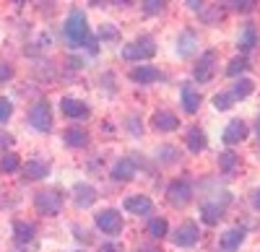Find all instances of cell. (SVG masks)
<instances>
[{"label": "cell", "mask_w": 260, "mask_h": 252, "mask_svg": "<svg viewBox=\"0 0 260 252\" xmlns=\"http://www.w3.org/2000/svg\"><path fill=\"white\" fill-rule=\"evenodd\" d=\"M47 172H50V166L45 164V161H26L24 164V177L26 179H45L47 177Z\"/></svg>", "instance_id": "22"}, {"label": "cell", "mask_w": 260, "mask_h": 252, "mask_svg": "<svg viewBox=\"0 0 260 252\" xmlns=\"http://www.w3.org/2000/svg\"><path fill=\"white\" fill-rule=\"evenodd\" d=\"M242 242H245V229L234 226V229H226V232L221 234L219 247H221V252H234V249H240Z\"/></svg>", "instance_id": "13"}, {"label": "cell", "mask_w": 260, "mask_h": 252, "mask_svg": "<svg viewBox=\"0 0 260 252\" xmlns=\"http://www.w3.org/2000/svg\"><path fill=\"white\" fill-rule=\"evenodd\" d=\"M167 200L175 205V208H185V205L192 200V185H190L187 179L169 182V187H167Z\"/></svg>", "instance_id": "5"}, {"label": "cell", "mask_w": 260, "mask_h": 252, "mask_svg": "<svg viewBox=\"0 0 260 252\" xmlns=\"http://www.w3.org/2000/svg\"><path fill=\"white\" fill-rule=\"evenodd\" d=\"M250 135V128H247V122L245 120H232L226 128H224V133H221V140L226 143V146H237V143H242L245 138Z\"/></svg>", "instance_id": "9"}, {"label": "cell", "mask_w": 260, "mask_h": 252, "mask_svg": "<svg viewBox=\"0 0 260 252\" xmlns=\"http://www.w3.org/2000/svg\"><path fill=\"white\" fill-rule=\"evenodd\" d=\"M159 156H161L164 161H172V159H175L177 154H175V149H172V146H164V149L159 151Z\"/></svg>", "instance_id": "37"}, {"label": "cell", "mask_w": 260, "mask_h": 252, "mask_svg": "<svg viewBox=\"0 0 260 252\" xmlns=\"http://www.w3.org/2000/svg\"><path fill=\"white\" fill-rule=\"evenodd\" d=\"M96 226L102 229L104 234H110V237H117L122 229H125V219L122 213H117L115 208H107V211L96 213Z\"/></svg>", "instance_id": "6"}, {"label": "cell", "mask_w": 260, "mask_h": 252, "mask_svg": "<svg viewBox=\"0 0 260 252\" xmlns=\"http://www.w3.org/2000/svg\"><path fill=\"white\" fill-rule=\"evenodd\" d=\"M89 37H91V31H89V21H86L83 11H71L68 18H65V39L73 47H81L89 42Z\"/></svg>", "instance_id": "1"}, {"label": "cell", "mask_w": 260, "mask_h": 252, "mask_svg": "<svg viewBox=\"0 0 260 252\" xmlns=\"http://www.w3.org/2000/svg\"><path fill=\"white\" fill-rule=\"evenodd\" d=\"M224 6H229V8H234V11H242V13H247V11H252L255 8V0H242V3H224Z\"/></svg>", "instance_id": "33"}, {"label": "cell", "mask_w": 260, "mask_h": 252, "mask_svg": "<svg viewBox=\"0 0 260 252\" xmlns=\"http://www.w3.org/2000/svg\"><path fill=\"white\" fill-rule=\"evenodd\" d=\"M102 252H120L115 244H107V247H102Z\"/></svg>", "instance_id": "40"}, {"label": "cell", "mask_w": 260, "mask_h": 252, "mask_svg": "<svg viewBox=\"0 0 260 252\" xmlns=\"http://www.w3.org/2000/svg\"><path fill=\"white\" fill-rule=\"evenodd\" d=\"M252 91H255V83H252L250 78H240V81H237L234 86H232V91H229V94H232V99H234V101H237V99L242 101V99H247Z\"/></svg>", "instance_id": "24"}, {"label": "cell", "mask_w": 260, "mask_h": 252, "mask_svg": "<svg viewBox=\"0 0 260 252\" xmlns=\"http://www.w3.org/2000/svg\"><path fill=\"white\" fill-rule=\"evenodd\" d=\"M190 11H203V3H195V0H187V3H185Z\"/></svg>", "instance_id": "38"}, {"label": "cell", "mask_w": 260, "mask_h": 252, "mask_svg": "<svg viewBox=\"0 0 260 252\" xmlns=\"http://www.w3.org/2000/svg\"><path fill=\"white\" fill-rule=\"evenodd\" d=\"M143 252H161V249H156V247H148V244H146V247H143Z\"/></svg>", "instance_id": "41"}, {"label": "cell", "mask_w": 260, "mask_h": 252, "mask_svg": "<svg viewBox=\"0 0 260 252\" xmlns=\"http://www.w3.org/2000/svg\"><path fill=\"white\" fill-rule=\"evenodd\" d=\"M247 70V57L245 55H240V57H234L229 65H226V76H232V78H237V76H242Z\"/></svg>", "instance_id": "29"}, {"label": "cell", "mask_w": 260, "mask_h": 252, "mask_svg": "<svg viewBox=\"0 0 260 252\" xmlns=\"http://www.w3.org/2000/svg\"><path fill=\"white\" fill-rule=\"evenodd\" d=\"M146 234H148L151 239H161V237H167V221H164V219H151L148 226H146Z\"/></svg>", "instance_id": "27"}, {"label": "cell", "mask_w": 260, "mask_h": 252, "mask_svg": "<svg viewBox=\"0 0 260 252\" xmlns=\"http://www.w3.org/2000/svg\"><path fill=\"white\" fill-rule=\"evenodd\" d=\"M73 200H76V205H81V208L94 205V200H96L94 185H89V182H76V185H73Z\"/></svg>", "instance_id": "12"}, {"label": "cell", "mask_w": 260, "mask_h": 252, "mask_svg": "<svg viewBox=\"0 0 260 252\" xmlns=\"http://www.w3.org/2000/svg\"><path fill=\"white\" fill-rule=\"evenodd\" d=\"M136 172H138V166H136L133 159H120V161H115V166H112V179L127 182V179L136 177Z\"/></svg>", "instance_id": "16"}, {"label": "cell", "mask_w": 260, "mask_h": 252, "mask_svg": "<svg viewBox=\"0 0 260 252\" xmlns=\"http://www.w3.org/2000/svg\"><path fill=\"white\" fill-rule=\"evenodd\" d=\"M195 47H198V37H195L190 29H185V31L177 37V47H175L177 55H180V57H190Z\"/></svg>", "instance_id": "18"}, {"label": "cell", "mask_w": 260, "mask_h": 252, "mask_svg": "<svg viewBox=\"0 0 260 252\" xmlns=\"http://www.w3.org/2000/svg\"><path fill=\"white\" fill-rule=\"evenodd\" d=\"M156 55V39L154 37H138L133 42H127V45L122 47V57L130 60V62H138V60H148V57H154Z\"/></svg>", "instance_id": "2"}, {"label": "cell", "mask_w": 260, "mask_h": 252, "mask_svg": "<svg viewBox=\"0 0 260 252\" xmlns=\"http://www.w3.org/2000/svg\"><path fill=\"white\" fill-rule=\"evenodd\" d=\"M185 146H187V151H190V154H201V151H206V146H208L206 130H201L198 125H195V128H190L187 135H185Z\"/></svg>", "instance_id": "15"}, {"label": "cell", "mask_w": 260, "mask_h": 252, "mask_svg": "<svg viewBox=\"0 0 260 252\" xmlns=\"http://www.w3.org/2000/svg\"><path fill=\"white\" fill-rule=\"evenodd\" d=\"M11 115H13V104H11V99L0 96V122L11 120Z\"/></svg>", "instance_id": "32"}, {"label": "cell", "mask_w": 260, "mask_h": 252, "mask_svg": "<svg viewBox=\"0 0 260 252\" xmlns=\"http://www.w3.org/2000/svg\"><path fill=\"white\" fill-rule=\"evenodd\" d=\"M164 8H167V3H164V0H146V3H143V11H146L148 16L161 13Z\"/></svg>", "instance_id": "31"}, {"label": "cell", "mask_w": 260, "mask_h": 252, "mask_svg": "<svg viewBox=\"0 0 260 252\" xmlns=\"http://www.w3.org/2000/svg\"><path fill=\"white\" fill-rule=\"evenodd\" d=\"M122 205L127 213H136V216H148L154 211V203H151L148 195H130V198H125Z\"/></svg>", "instance_id": "11"}, {"label": "cell", "mask_w": 260, "mask_h": 252, "mask_svg": "<svg viewBox=\"0 0 260 252\" xmlns=\"http://www.w3.org/2000/svg\"><path fill=\"white\" fill-rule=\"evenodd\" d=\"M180 96H182V110H185L187 115L198 112V107H201V94L195 91L190 83H185V86H182V94H180Z\"/></svg>", "instance_id": "17"}, {"label": "cell", "mask_w": 260, "mask_h": 252, "mask_svg": "<svg viewBox=\"0 0 260 252\" xmlns=\"http://www.w3.org/2000/svg\"><path fill=\"white\" fill-rule=\"evenodd\" d=\"M151 128L156 133H175L180 128V117L169 110H156L151 115Z\"/></svg>", "instance_id": "8"}, {"label": "cell", "mask_w": 260, "mask_h": 252, "mask_svg": "<svg viewBox=\"0 0 260 252\" xmlns=\"http://www.w3.org/2000/svg\"><path fill=\"white\" fill-rule=\"evenodd\" d=\"M201 232H198V224L195 221H182L175 234H172V242H175V247H192L195 242H198Z\"/></svg>", "instance_id": "7"}, {"label": "cell", "mask_w": 260, "mask_h": 252, "mask_svg": "<svg viewBox=\"0 0 260 252\" xmlns=\"http://www.w3.org/2000/svg\"><path fill=\"white\" fill-rule=\"evenodd\" d=\"M257 138H260V115H257Z\"/></svg>", "instance_id": "42"}, {"label": "cell", "mask_w": 260, "mask_h": 252, "mask_svg": "<svg viewBox=\"0 0 260 252\" xmlns=\"http://www.w3.org/2000/svg\"><path fill=\"white\" fill-rule=\"evenodd\" d=\"M127 128H130V133H133V135H141V133H143L138 117H127Z\"/></svg>", "instance_id": "35"}, {"label": "cell", "mask_w": 260, "mask_h": 252, "mask_svg": "<svg viewBox=\"0 0 260 252\" xmlns=\"http://www.w3.org/2000/svg\"><path fill=\"white\" fill-rule=\"evenodd\" d=\"M130 78H133L136 83H151V81L159 78V70L154 65H138V68L130 70Z\"/></svg>", "instance_id": "23"}, {"label": "cell", "mask_w": 260, "mask_h": 252, "mask_svg": "<svg viewBox=\"0 0 260 252\" xmlns=\"http://www.w3.org/2000/svg\"><path fill=\"white\" fill-rule=\"evenodd\" d=\"M252 205H255V208H257V211H260V190H257V193L252 195Z\"/></svg>", "instance_id": "39"}, {"label": "cell", "mask_w": 260, "mask_h": 252, "mask_svg": "<svg viewBox=\"0 0 260 252\" xmlns=\"http://www.w3.org/2000/svg\"><path fill=\"white\" fill-rule=\"evenodd\" d=\"M18 166H21V159H18V154H13V151L3 154V159H0V172L11 174V172H18Z\"/></svg>", "instance_id": "28"}, {"label": "cell", "mask_w": 260, "mask_h": 252, "mask_svg": "<svg viewBox=\"0 0 260 252\" xmlns=\"http://www.w3.org/2000/svg\"><path fill=\"white\" fill-rule=\"evenodd\" d=\"M102 37H104V39H110V42H117V39H120V31L112 29L110 24H104V26H102Z\"/></svg>", "instance_id": "34"}, {"label": "cell", "mask_w": 260, "mask_h": 252, "mask_svg": "<svg viewBox=\"0 0 260 252\" xmlns=\"http://www.w3.org/2000/svg\"><path fill=\"white\" fill-rule=\"evenodd\" d=\"M213 68H216V52L208 50V52L201 55V60H198V65H195L192 76L198 78V81H208V78L213 76Z\"/></svg>", "instance_id": "14"}, {"label": "cell", "mask_w": 260, "mask_h": 252, "mask_svg": "<svg viewBox=\"0 0 260 252\" xmlns=\"http://www.w3.org/2000/svg\"><path fill=\"white\" fill-rule=\"evenodd\" d=\"M237 166H240V159H237L234 151H221L219 154V169L221 172L232 174V172H237Z\"/></svg>", "instance_id": "26"}, {"label": "cell", "mask_w": 260, "mask_h": 252, "mask_svg": "<svg viewBox=\"0 0 260 252\" xmlns=\"http://www.w3.org/2000/svg\"><path fill=\"white\" fill-rule=\"evenodd\" d=\"M13 76V68L8 65V62H3V60H0V81H8Z\"/></svg>", "instance_id": "36"}, {"label": "cell", "mask_w": 260, "mask_h": 252, "mask_svg": "<svg viewBox=\"0 0 260 252\" xmlns=\"http://www.w3.org/2000/svg\"><path fill=\"white\" fill-rule=\"evenodd\" d=\"M34 224H29V221H16L13 224V234H16V239L21 242V244H26V242H31L34 239Z\"/></svg>", "instance_id": "25"}, {"label": "cell", "mask_w": 260, "mask_h": 252, "mask_svg": "<svg viewBox=\"0 0 260 252\" xmlns=\"http://www.w3.org/2000/svg\"><path fill=\"white\" fill-rule=\"evenodd\" d=\"M211 101H213V107L219 110V112L232 110V104H234V99H232V94H229V91H219V94H216Z\"/></svg>", "instance_id": "30"}, {"label": "cell", "mask_w": 260, "mask_h": 252, "mask_svg": "<svg viewBox=\"0 0 260 252\" xmlns=\"http://www.w3.org/2000/svg\"><path fill=\"white\" fill-rule=\"evenodd\" d=\"M221 216H224V205H219V203H203V208H201V219H203V224L216 226V224L221 221Z\"/></svg>", "instance_id": "20"}, {"label": "cell", "mask_w": 260, "mask_h": 252, "mask_svg": "<svg viewBox=\"0 0 260 252\" xmlns=\"http://www.w3.org/2000/svg\"><path fill=\"white\" fill-rule=\"evenodd\" d=\"M62 140H65V146H71V149H83V146H89V133L83 128H71V130H65Z\"/></svg>", "instance_id": "21"}, {"label": "cell", "mask_w": 260, "mask_h": 252, "mask_svg": "<svg viewBox=\"0 0 260 252\" xmlns=\"http://www.w3.org/2000/svg\"><path fill=\"white\" fill-rule=\"evenodd\" d=\"M62 193L60 190H39L34 195V208L42 213V216H57L62 211Z\"/></svg>", "instance_id": "3"}, {"label": "cell", "mask_w": 260, "mask_h": 252, "mask_svg": "<svg viewBox=\"0 0 260 252\" xmlns=\"http://www.w3.org/2000/svg\"><path fill=\"white\" fill-rule=\"evenodd\" d=\"M60 110L65 117H73V120H86L89 117V104L81 101V99H73V96H62L60 99Z\"/></svg>", "instance_id": "10"}, {"label": "cell", "mask_w": 260, "mask_h": 252, "mask_svg": "<svg viewBox=\"0 0 260 252\" xmlns=\"http://www.w3.org/2000/svg\"><path fill=\"white\" fill-rule=\"evenodd\" d=\"M29 122L31 128L39 130V133H50L52 130V110L47 101H37L34 107L29 110Z\"/></svg>", "instance_id": "4"}, {"label": "cell", "mask_w": 260, "mask_h": 252, "mask_svg": "<svg viewBox=\"0 0 260 252\" xmlns=\"http://www.w3.org/2000/svg\"><path fill=\"white\" fill-rule=\"evenodd\" d=\"M237 45H240L242 55H245V52H250V50L257 45V29H255V24H245V26H242L240 39H237Z\"/></svg>", "instance_id": "19"}]
</instances>
